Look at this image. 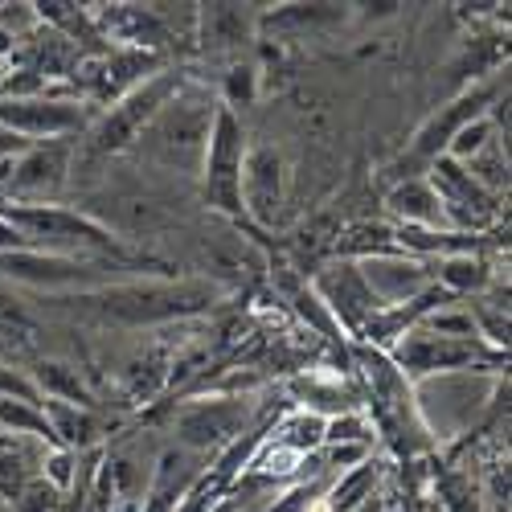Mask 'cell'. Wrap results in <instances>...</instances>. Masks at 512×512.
Wrapping results in <instances>:
<instances>
[{
	"mask_svg": "<svg viewBox=\"0 0 512 512\" xmlns=\"http://www.w3.org/2000/svg\"><path fill=\"white\" fill-rule=\"evenodd\" d=\"M213 300H218V287L209 279H181V283L132 279V283H111V287L87 291V304L119 324H164V320L197 316Z\"/></svg>",
	"mask_w": 512,
	"mask_h": 512,
	"instance_id": "1",
	"label": "cell"
},
{
	"mask_svg": "<svg viewBox=\"0 0 512 512\" xmlns=\"http://www.w3.org/2000/svg\"><path fill=\"white\" fill-rule=\"evenodd\" d=\"M213 107L209 99L185 95V87L168 99L156 119L140 132L136 144H144V152L152 160H160L164 168H181V173H201V160H205V144H209V127H213Z\"/></svg>",
	"mask_w": 512,
	"mask_h": 512,
	"instance_id": "2",
	"label": "cell"
},
{
	"mask_svg": "<svg viewBox=\"0 0 512 512\" xmlns=\"http://www.w3.org/2000/svg\"><path fill=\"white\" fill-rule=\"evenodd\" d=\"M492 394V377H484L480 369H459V373H435V377H422L414 381V406L426 422V431L439 435V439H451L459 431L472 426V418L484 410Z\"/></svg>",
	"mask_w": 512,
	"mask_h": 512,
	"instance_id": "3",
	"label": "cell"
},
{
	"mask_svg": "<svg viewBox=\"0 0 512 512\" xmlns=\"http://www.w3.org/2000/svg\"><path fill=\"white\" fill-rule=\"evenodd\" d=\"M500 74L492 78V82H480V87H472V91H463L455 103H447V107H439L431 119H426L418 132H414V140H410V152L398 160V168H406V173L398 177V181H410V177H426V168H431L439 156H447V144L463 132L467 123H476V119H484L500 99Z\"/></svg>",
	"mask_w": 512,
	"mask_h": 512,
	"instance_id": "4",
	"label": "cell"
},
{
	"mask_svg": "<svg viewBox=\"0 0 512 512\" xmlns=\"http://www.w3.org/2000/svg\"><path fill=\"white\" fill-rule=\"evenodd\" d=\"M246 132L242 119L230 107H218L209 127V144H205V160H201V189L205 201L213 209L230 213V218H246L242 205V168H246Z\"/></svg>",
	"mask_w": 512,
	"mask_h": 512,
	"instance_id": "5",
	"label": "cell"
},
{
	"mask_svg": "<svg viewBox=\"0 0 512 512\" xmlns=\"http://www.w3.org/2000/svg\"><path fill=\"white\" fill-rule=\"evenodd\" d=\"M0 218H9L37 250H50V254L82 259L87 250H115V238L99 222L62 205H9L0 209Z\"/></svg>",
	"mask_w": 512,
	"mask_h": 512,
	"instance_id": "6",
	"label": "cell"
},
{
	"mask_svg": "<svg viewBox=\"0 0 512 512\" xmlns=\"http://www.w3.org/2000/svg\"><path fill=\"white\" fill-rule=\"evenodd\" d=\"M394 369L406 381H422V377H435V373H459V369H488L484 361H500L496 349H488L484 340H459V336H435L426 328H410L406 336H398L390 353Z\"/></svg>",
	"mask_w": 512,
	"mask_h": 512,
	"instance_id": "7",
	"label": "cell"
},
{
	"mask_svg": "<svg viewBox=\"0 0 512 512\" xmlns=\"http://www.w3.org/2000/svg\"><path fill=\"white\" fill-rule=\"evenodd\" d=\"M185 87V78L177 70H160L148 82H140L136 91H127L119 103L107 107V115L95 123V148L99 152H123L140 140V132L156 119V111Z\"/></svg>",
	"mask_w": 512,
	"mask_h": 512,
	"instance_id": "8",
	"label": "cell"
},
{
	"mask_svg": "<svg viewBox=\"0 0 512 512\" xmlns=\"http://www.w3.org/2000/svg\"><path fill=\"white\" fill-rule=\"evenodd\" d=\"M250 398H234V394H222V398H201V402H189L177 410L173 418V435H177V447L185 451H197V455H209V451H222L230 447L246 426H250Z\"/></svg>",
	"mask_w": 512,
	"mask_h": 512,
	"instance_id": "9",
	"label": "cell"
},
{
	"mask_svg": "<svg viewBox=\"0 0 512 512\" xmlns=\"http://www.w3.org/2000/svg\"><path fill=\"white\" fill-rule=\"evenodd\" d=\"M426 181H431L443 213H447V222L451 230L459 234H476L484 226L496 222V213H500V197H492L459 160L451 156H439L431 168H426Z\"/></svg>",
	"mask_w": 512,
	"mask_h": 512,
	"instance_id": "10",
	"label": "cell"
},
{
	"mask_svg": "<svg viewBox=\"0 0 512 512\" xmlns=\"http://www.w3.org/2000/svg\"><path fill=\"white\" fill-rule=\"evenodd\" d=\"M0 275L13 283L46 287V291H95L99 287V267L87 259H70V254H50V250H13L0 254Z\"/></svg>",
	"mask_w": 512,
	"mask_h": 512,
	"instance_id": "11",
	"label": "cell"
},
{
	"mask_svg": "<svg viewBox=\"0 0 512 512\" xmlns=\"http://www.w3.org/2000/svg\"><path fill=\"white\" fill-rule=\"evenodd\" d=\"M66 173H70V144L41 140L13 160V177L5 189L17 197V205H54V197L66 185Z\"/></svg>",
	"mask_w": 512,
	"mask_h": 512,
	"instance_id": "12",
	"label": "cell"
},
{
	"mask_svg": "<svg viewBox=\"0 0 512 512\" xmlns=\"http://www.w3.org/2000/svg\"><path fill=\"white\" fill-rule=\"evenodd\" d=\"M87 111L78 99H58V95H37V99H0V127H9L21 140L41 144V140H62L74 127H82Z\"/></svg>",
	"mask_w": 512,
	"mask_h": 512,
	"instance_id": "13",
	"label": "cell"
},
{
	"mask_svg": "<svg viewBox=\"0 0 512 512\" xmlns=\"http://www.w3.org/2000/svg\"><path fill=\"white\" fill-rule=\"evenodd\" d=\"M365 287L373 291L377 308H398V304H410L418 295L435 283V271L426 259H414V254H402V250H390V254H373V259H361L357 263Z\"/></svg>",
	"mask_w": 512,
	"mask_h": 512,
	"instance_id": "14",
	"label": "cell"
},
{
	"mask_svg": "<svg viewBox=\"0 0 512 512\" xmlns=\"http://www.w3.org/2000/svg\"><path fill=\"white\" fill-rule=\"evenodd\" d=\"M312 291L320 295V304L332 312V320L340 324L345 336H361V328L373 320L377 300L373 291L365 287L357 263H332L320 271V279L312 283Z\"/></svg>",
	"mask_w": 512,
	"mask_h": 512,
	"instance_id": "15",
	"label": "cell"
},
{
	"mask_svg": "<svg viewBox=\"0 0 512 512\" xmlns=\"http://www.w3.org/2000/svg\"><path fill=\"white\" fill-rule=\"evenodd\" d=\"M205 455L197 451H185V447H168L156 467H152V484H148V496H144V512H173L189 492L193 484L205 476Z\"/></svg>",
	"mask_w": 512,
	"mask_h": 512,
	"instance_id": "16",
	"label": "cell"
},
{
	"mask_svg": "<svg viewBox=\"0 0 512 512\" xmlns=\"http://www.w3.org/2000/svg\"><path fill=\"white\" fill-rule=\"evenodd\" d=\"M283 201V160L275 148H250L242 168V205L259 222H275V209Z\"/></svg>",
	"mask_w": 512,
	"mask_h": 512,
	"instance_id": "17",
	"label": "cell"
},
{
	"mask_svg": "<svg viewBox=\"0 0 512 512\" xmlns=\"http://www.w3.org/2000/svg\"><path fill=\"white\" fill-rule=\"evenodd\" d=\"M95 25H99L103 41H111V37L119 41V50H148V54H156L164 46V37H168L164 21L152 9H140V5H111V9L99 13Z\"/></svg>",
	"mask_w": 512,
	"mask_h": 512,
	"instance_id": "18",
	"label": "cell"
},
{
	"mask_svg": "<svg viewBox=\"0 0 512 512\" xmlns=\"http://www.w3.org/2000/svg\"><path fill=\"white\" fill-rule=\"evenodd\" d=\"M386 209L394 218H402L410 230H451L447 213L431 189L426 177H410V181H394V189L386 193Z\"/></svg>",
	"mask_w": 512,
	"mask_h": 512,
	"instance_id": "19",
	"label": "cell"
},
{
	"mask_svg": "<svg viewBox=\"0 0 512 512\" xmlns=\"http://www.w3.org/2000/svg\"><path fill=\"white\" fill-rule=\"evenodd\" d=\"M197 25L205 50H234L259 29V13H254V5H201Z\"/></svg>",
	"mask_w": 512,
	"mask_h": 512,
	"instance_id": "20",
	"label": "cell"
},
{
	"mask_svg": "<svg viewBox=\"0 0 512 512\" xmlns=\"http://www.w3.org/2000/svg\"><path fill=\"white\" fill-rule=\"evenodd\" d=\"M349 17L345 5H283L275 13H259V29H271V33H324L332 25H340Z\"/></svg>",
	"mask_w": 512,
	"mask_h": 512,
	"instance_id": "21",
	"label": "cell"
},
{
	"mask_svg": "<svg viewBox=\"0 0 512 512\" xmlns=\"http://www.w3.org/2000/svg\"><path fill=\"white\" fill-rule=\"evenodd\" d=\"M33 386H37V394H46L50 402H66V406H82V410L95 406L87 381H82L78 369H70L66 361H41L37 373H33Z\"/></svg>",
	"mask_w": 512,
	"mask_h": 512,
	"instance_id": "22",
	"label": "cell"
},
{
	"mask_svg": "<svg viewBox=\"0 0 512 512\" xmlns=\"http://www.w3.org/2000/svg\"><path fill=\"white\" fill-rule=\"evenodd\" d=\"M41 410H46V422H50V435L62 451L70 447H87L95 435H99V422L91 410H82V406H66V402H50V398H41Z\"/></svg>",
	"mask_w": 512,
	"mask_h": 512,
	"instance_id": "23",
	"label": "cell"
},
{
	"mask_svg": "<svg viewBox=\"0 0 512 512\" xmlns=\"http://www.w3.org/2000/svg\"><path fill=\"white\" fill-rule=\"evenodd\" d=\"M291 394L304 402V410L308 414H316V418H336V414H353L357 410V394L353 390H345L340 381H320V377H300L291 386Z\"/></svg>",
	"mask_w": 512,
	"mask_h": 512,
	"instance_id": "24",
	"label": "cell"
},
{
	"mask_svg": "<svg viewBox=\"0 0 512 512\" xmlns=\"http://www.w3.org/2000/svg\"><path fill=\"white\" fill-rule=\"evenodd\" d=\"M435 283L447 295H472L492 283V267L484 259H476V254H451V259H439Z\"/></svg>",
	"mask_w": 512,
	"mask_h": 512,
	"instance_id": "25",
	"label": "cell"
},
{
	"mask_svg": "<svg viewBox=\"0 0 512 512\" xmlns=\"http://www.w3.org/2000/svg\"><path fill=\"white\" fill-rule=\"evenodd\" d=\"M373 488H377V463L365 459L361 467H349V472L336 476V484L324 492V500H328L324 508L328 512H353L357 504H365L373 496Z\"/></svg>",
	"mask_w": 512,
	"mask_h": 512,
	"instance_id": "26",
	"label": "cell"
},
{
	"mask_svg": "<svg viewBox=\"0 0 512 512\" xmlns=\"http://www.w3.org/2000/svg\"><path fill=\"white\" fill-rule=\"evenodd\" d=\"M0 431H13V435H25V439H46L54 443L50 435V422H46V410L41 402H13V398H0Z\"/></svg>",
	"mask_w": 512,
	"mask_h": 512,
	"instance_id": "27",
	"label": "cell"
},
{
	"mask_svg": "<svg viewBox=\"0 0 512 512\" xmlns=\"http://www.w3.org/2000/svg\"><path fill=\"white\" fill-rule=\"evenodd\" d=\"M275 443L287 447V451H295L300 459H308L312 451L324 447V418H316V414H308V410L291 414V418L279 426V439H275Z\"/></svg>",
	"mask_w": 512,
	"mask_h": 512,
	"instance_id": "28",
	"label": "cell"
},
{
	"mask_svg": "<svg viewBox=\"0 0 512 512\" xmlns=\"http://www.w3.org/2000/svg\"><path fill=\"white\" fill-rule=\"evenodd\" d=\"M340 443L369 447V426H365V414H361V410L336 414V418L324 422V447H340Z\"/></svg>",
	"mask_w": 512,
	"mask_h": 512,
	"instance_id": "29",
	"label": "cell"
},
{
	"mask_svg": "<svg viewBox=\"0 0 512 512\" xmlns=\"http://www.w3.org/2000/svg\"><path fill=\"white\" fill-rule=\"evenodd\" d=\"M488 140H496V123H492V115H484V119H476V123H467L463 132L447 144V156L463 164V160H472Z\"/></svg>",
	"mask_w": 512,
	"mask_h": 512,
	"instance_id": "30",
	"label": "cell"
},
{
	"mask_svg": "<svg viewBox=\"0 0 512 512\" xmlns=\"http://www.w3.org/2000/svg\"><path fill=\"white\" fill-rule=\"evenodd\" d=\"M295 308H300V316H304V320H312V324H316V328H320L328 340H345V332H340V324L332 320V312L320 304V295H316L312 287L295 295Z\"/></svg>",
	"mask_w": 512,
	"mask_h": 512,
	"instance_id": "31",
	"label": "cell"
},
{
	"mask_svg": "<svg viewBox=\"0 0 512 512\" xmlns=\"http://www.w3.org/2000/svg\"><path fill=\"white\" fill-rule=\"evenodd\" d=\"M254 82H259V74H254V66H234L226 74V107H250L254 103Z\"/></svg>",
	"mask_w": 512,
	"mask_h": 512,
	"instance_id": "32",
	"label": "cell"
},
{
	"mask_svg": "<svg viewBox=\"0 0 512 512\" xmlns=\"http://www.w3.org/2000/svg\"><path fill=\"white\" fill-rule=\"evenodd\" d=\"M328 492V480H316V484H300V488H291L283 500H275L267 512H312L316 500H324Z\"/></svg>",
	"mask_w": 512,
	"mask_h": 512,
	"instance_id": "33",
	"label": "cell"
},
{
	"mask_svg": "<svg viewBox=\"0 0 512 512\" xmlns=\"http://www.w3.org/2000/svg\"><path fill=\"white\" fill-rule=\"evenodd\" d=\"M0 398H13V402H41L37 386H33V377L17 373V369H0Z\"/></svg>",
	"mask_w": 512,
	"mask_h": 512,
	"instance_id": "34",
	"label": "cell"
},
{
	"mask_svg": "<svg viewBox=\"0 0 512 512\" xmlns=\"http://www.w3.org/2000/svg\"><path fill=\"white\" fill-rule=\"evenodd\" d=\"M37 25V9L33 5H0V29L13 33L17 41Z\"/></svg>",
	"mask_w": 512,
	"mask_h": 512,
	"instance_id": "35",
	"label": "cell"
},
{
	"mask_svg": "<svg viewBox=\"0 0 512 512\" xmlns=\"http://www.w3.org/2000/svg\"><path fill=\"white\" fill-rule=\"evenodd\" d=\"M70 463H74V455L62 451V447L41 459V467H46V480H54V488H70Z\"/></svg>",
	"mask_w": 512,
	"mask_h": 512,
	"instance_id": "36",
	"label": "cell"
},
{
	"mask_svg": "<svg viewBox=\"0 0 512 512\" xmlns=\"http://www.w3.org/2000/svg\"><path fill=\"white\" fill-rule=\"evenodd\" d=\"M13 250H37L9 218H0V254H13Z\"/></svg>",
	"mask_w": 512,
	"mask_h": 512,
	"instance_id": "37",
	"label": "cell"
},
{
	"mask_svg": "<svg viewBox=\"0 0 512 512\" xmlns=\"http://www.w3.org/2000/svg\"><path fill=\"white\" fill-rule=\"evenodd\" d=\"M25 148H29V140H21L9 127H0V160H17Z\"/></svg>",
	"mask_w": 512,
	"mask_h": 512,
	"instance_id": "38",
	"label": "cell"
},
{
	"mask_svg": "<svg viewBox=\"0 0 512 512\" xmlns=\"http://www.w3.org/2000/svg\"><path fill=\"white\" fill-rule=\"evenodd\" d=\"M17 46H21V41H17L13 33L0 29V58H13V54H17Z\"/></svg>",
	"mask_w": 512,
	"mask_h": 512,
	"instance_id": "39",
	"label": "cell"
},
{
	"mask_svg": "<svg viewBox=\"0 0 512 512\" xmlns=\"http://www.w3.org/2000/svg\"><path fill=\"white\" fill-rule=\"evenodd\" d=\"M9 74H13V58H0V87L9 82Z\"/></svg>",
	"mask_w": 512,
	"mask_h": 512,
	"instance_id": "40",
	"label": "cell"
},
{
	"mask_svg": "<svg viewBox=\"0 0 512 512\" xmlns=\"http://www.w3.org/2000/svg\"><path fill=\"white\" fill-rule=\"evenodd\" d=\"M9 177H13V160H0V185H9Z\"/></svg>",
	"mask_w": 512,
	"mask_h": 512,
	"instance_id": "41",
	"label": "cell"
},
{
	"mask_svg": "<svg viewBox=\"0 0 512 512\" xmlns=\"http://www.w3.org/2000/svg\"><path fill=\"white\" fill-rule=\"evenodd\" d=\"M0 512H5V500H0Z\"/></svg>",
	"mask_w": 512,
	"mask_h": 512,
	"instance_id": "42",
	"label": "cell"
}]
</instances>
